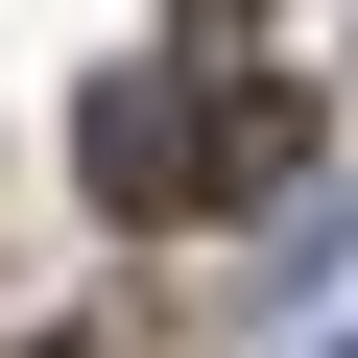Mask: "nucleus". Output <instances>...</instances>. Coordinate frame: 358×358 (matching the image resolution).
I'll return each instance as SVG.
<instances>
[{
  "label": "nucleus",
  "instance_id": "1",
  "mask_svg": "<svg viewBox=\"0 0 358 358\" xmlns=\"http://www.w3.org/2000/svg\"><path fill=\"white\" fill-rule=\"evenodd\" d=\"M72 192H96V215H215V96H192V72H96Z\"/></svg>",
  "mask_w": 358,
  "mask_h": 358
},
{
  "label": "nucleus",
  "instance_id": "2",
  "mask_svg": "<svg viewBox=\"0 0 358 358\" xmlns=\"http://www.w3.org/2000/svg\"><path fill=\"white\" fill-rule=\"evenodd\" d=\"M334 263H358V192H310V215H287V263H263V310H310Z\"/></svg>",
  "mask_w": 358,
  "mask_h": 358
},
{
  "label": "nucleus",
  "instance_id": "3",
  "mask_svg": "<svg viewBox=\"0 0 358 358\" xmlns=\"http://www.w3.org/2000/svg\"><path fill=\"white\" fill-rule=\"evenodd\" d=\"M24 358H96V334H24Z\"/></svg>",
  "mask_w": 358,
  "mask_h": 358
},
{
  "label": "nucleus",
  "instance_id": "4",
  "mask_svg": "<svg viewBox=\"0 0 358 358\" xmlns=\"http://www.w3.org/2000/svg\"><path fill=\"white\" fill-rule=\"evenodd\" d=\"M334 358H358V334H334Z\"/></svg>",
  "mask_w": 358,
  "mask_h": 358
}]
</instances>
